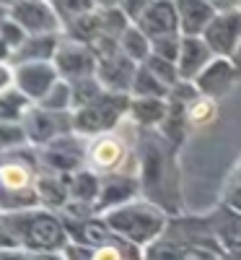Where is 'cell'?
I'll list each match as a JSON object with an SVG mask.
<instances>
[{
    "label": "cell",
    "mask_w": 241,
    "mask_h": 260,
    "mask_svg": "<svg viewBox=\"0 0 241 260\" xmlns=\"http://www.w3.org/2000/svg\"><path fill=\"white\" fill-rule=\"evenodd\" d=\"M221 252L210 247L194 245L187 240H179L174 234H161L156 242H150L143 252V260H218Z\"/></svg>",
    "instance_id": "7"
},
{
    "label": "cell",
    "mask_w": 241,
    "mask_h": 260,
    "mask_svg": "<svg viewBox=\"0 0 241 260\" xmlns=\"http://www.w3.org/2000/svg\"><path fill=\"white\" fill-rule=\"evenodd\" d=\"M16 81H18L21 94H26L31 99H42L60 78H57L55 65L36 60V62H29V65H21L18 73H16Z\"/></svg>",
    "instance_id": "12"
},
{
    "label": "cell",
    "mask_w": 241,
    "mask_h": 260,
    "mask_svg": "<svg viewBox=\"0 0 241 260\" xmlns=\"http://www.w3.org/2000/svg\"><path fill=\"white\" fill-rule=\"evenodd\" d=\"M119 50L130 57V60H135L138 65L145 62L150 57V39L135 26V24H130L127 31L119 37Z\"/></svg>",
    "instance_id": "23"
},
{
    "label": "cell",
    "mask_w": 241,
    "mask_h": 260,
    "mask_svg": "<svg viewBox=\"0 0 241 260\" xmlns=\"http://www.w3.org/2000/svg\"><path fill=\"white\" fill-rule=\"evenodd\" d=\"M8 83H11V73H8V71L3 68V65H0V91H3Z\"/></svg>",
    "instance_id": "39"
},
{
    "label": "cell",
    "mask_w": 241,
    "mask_h": 260,
    "mask_svg": "<svg viewBox=\"0 0 241 260\" xmlns=\"http://www.w3.org/2000/svg\"><path fill=\"white\" fill-rule=\"evenodd\" d=\"M89 260H143V252H140L138 245L127 242V240H122V237L114 234L109 242L94 247Z\"/></svg>",
    "instance_id": "20"
},
{
    "label": "cell",
    "mask_w": 241,
    "mask_h": 260,
    "mask_svg": "<svg viewBox=\"0 0 241 260\" xmlns=\"http://www.w3.org/2000/svg\"><path fill=\"white\" fill-rule=\"evenodd\" d=\"M24 138H26V130L0 122V148H3V146H16V143H21Z\"/></svg>",
    "instance_id": "33"
},
{
    "label": "cell",
    "mask_w": 241,
    "mask_h": 260,
    "mask_svg": "<svg viewBox=\"0 0 241 260\" xmlns=\"http://www.w3.org/2000/svg\"><path fill=\"white\" fill-rule=\"evenodd\" d=\"M55 8L65 21H73L83 13H91L96 8V0H55Z\"/></svg>",
    "instance_id": "31"
},
{
    "label": "cell",
    "mask_w": 241,
    "mask_h": 260,
    "mask_svg": "<svg viewBox=\"0 0 241 260\" xmlns=\"http://www.w3.org/2000/svg\"><path fill=\"white\" fill-rule=\"evenodd\" d=\"M34 187H36L39 201L45 203V206H50V208L68 206V198H70L68 180H57V177H39Z\"/></svg>",
    "instance_id": "22"
},
{
    "label": "cell",
    "mask_w": 241,
    "mask_h": 260,
    "mask_svg": "<svg viewBox=\"0 0 241 260\" xmlns=\"http://www.w3.org/2000/svg\"><path fill=\"white\" fill-rule=\"evenodd\" d=\"M208 3L221 13V11H236V8H241V0H208Z\"/></svg>",
    "instance_id": "35"
},
{
    "label": "cell",
    "mask_w": 241,
    "mask_h": 260,
    "mask_svg": "<svg viewBox=\"0 0 241 260\" xmlns=\"http://www.w3.org/2000/svg\"><path fill=\"white\" fill-rule=\"evenodd\" d=\"M6 229L13 234L18 247L39 255L62 252L65 245L70 242L65 221H60L50 211H18L6 219Z\"/></svg>",
    "instance_id": "3"
},
{
    "label": "cell",
    "mask_w": 241,
    "mask_h": 260,
    "mask_svg": "<svg viewBox=\"0 0 241 260\" xmlns=\"http://www.w3.org/2000/svg\"><path fill=\"white\" fill-rule=\"evenodd\" d=\"M42 110H52V112H65L73 104V89L68 81H57L52 89L39 99Z\"/></svg>",
    "instance_id": "27"
},
{
    "label": "cell",
    "mask_w": 241,
    "mask_h": 260,
    "mask_svg": "<svg viewBox=\"0 0 241 260\" xmlns=\"http://www.w3.org/2000/svg\"><path fill=\"white\" fill-rule=\"evenodd\" d=\"M135 26L153 42L158 37H169V34H182L179 31V13H177V3L174 0H153L145 8V13L135 21Z\"/></svg>",
    "instance_id": "9"
},
{
    "label": "cell",
    "mask_w": 241,
    "mask_h": 260,
    "mask_svg": "<svg viewBox=\"0 0 241 260\" xmlns=\"http://www.w3.org/2000/svg\"><path fill=\"white\" fill-rule=\"evenodd\" d=\"M228 206H231V208H236V211L241 213V187H233L231 198H228Z\"/></svg>",
    "instance_id": "37"
},
{
    "label": "cell",
    "mask_w": 241,
    "mask_h": 260,
    "mask_svg": "<svg viewBox=\"0 0 241 260\" xmlns=\"http://www.w3.org/2000/svg\"><path fill=\"white\" fill-rule=\"evenodd\" d=\"M140 190V182L130 175H112L106 182H101V192L96 201V213H106L112 208H119L130 201H135Z\"/></svg>",
    "instance_id": "15"
},
{
    "label": "cell",
    "mask_w": 241,
    "mask_h": 260,
    "mask_svg": "<svg viewBox=\"0 0 241 260\" xmlns=\"http://www.w3.org/2000/svg\"><path fill=\"white\" fill-rule=\"evenodd\" d=\"M203 39L208 42L213 55L231 57L233 50L238 47V42H241V8L215 13V18L208 24Z\"/></svg>",
    "instance_id": "5"
},
{
    "label": "cell",
    "mask_w": 241,
    "mask_h": 260,
    "mask_svg": "<svg viewBox=\"0 0 241 260\" xmlns=\"http://www.w3.org/2000/svg\"><path fill=\"white\" fill-rule=\"evenodd\" d=\"M140 65H145V68L156 76L158 81H164L169 89H174L182 78H179V68H177V62H169V60H164V57H156V55H150L145 62H140Z\"/></svg>",
    "instance_id": "28"
},
{
    "label": "cell",
    "mask_w": 241,
    "mask_h": 260,
    "mask_svg": "<svg viewBox=\"0 0 241 260\" xmlns=\"http://www.w3.org/2000/svg\"><path fill=\"white\" fill-rule=\"evenodd\" d=\"M0 260H45V255L24 250V247H6L0 250Z\"/></svg>",
    "instance_id": "34"
},
{
    "label": "cell",
    "mask_w": 241,
    "mask_h": 260,
    "mask_svg": "<svg viewBox=\"0 0 241 260\" xmlns=\"http://www.w3.org/2000/svg\"><path fill=\"white\" fill-rule=\"evenodd\" d=\"M150 3H153V0H119V8H122L125 16L135 24V21L145 13V8H148Z\"/></svg>",
    "instance_id": "32"
},
{
    "label": "cell",
    "mask_w": 241,
    "mask_h": 260,
    "mask_svg": "<svg viewBox=\"0 0 241 260\" xmlns=\"http://www.w3.org/2000/svg\"><path fill=\"white\" fill-rule=\"evenodd\" d=\"M171 89L153 76L145 65H138V73L133 81V89H130V96H156V99H169Z\"/></svg>",
    "instance_id": "24"
},
{
    "label": "cell",
    "mask_w": 241,
    "mask_h": 260,
    "mask_svg": "<svg viewBox=\"0 0 241 260\" xmlns=\"http://www.w3.org/2000/svg\"><path fill=\"white\" fill-rule=\"evenodd\" d=\"M182 52V34H169V37H158L150 42V55L164 57L169 62H177Z\"/></svg>",
    "instance_id": "29"
},
{
    "label": "cell",
    "mask_w": 241,
    "mask_h": 260,
    "mask_svg": "<svg viewBox=\"0 0 241 260\" xmlns=\"http://www.w3.org/2000/svg\"><path fill=\"white\" fill-rule=\"evenodd\" d=\"M86 159L91 161V167L96 172H114L119 175V167L127 161V146L122 138L112 136V133H101L91 146H89V154Z\"/></svg>",
    "instance_id": "11"
},
{
    "label": "cell",
    "mask_w": 241,
    "mask_h": 260,
    "mask_svg": "<svg viewBox=\"0 0 241 260\" xmlns=\"http://www.w3.org/2000/svg\"><path fill=\"white\" fill-rule=\"evenodd\" d=\"M96 8L104 11V8H119V0H96Z\"/></svg>",
    "instance_id": "38"
},
{
    "label": "cell",
    "mask_w": 241,
    "mask_h": 260,
    "mask_svg": "<svg viewBox=\"0 0 241 260\" xmlns=\"http://www.w3.org/2000/svg\"><path fill=\"white\" fill-rule=\"evenodd\" d=\"M45 260H68V257H62V255L57 252V255H45Z\"/></svg>",
    "instance_id": "41"
},
{
    "label": "cell",
    "mask_w": 241,
    "mask_h": 260,
    "mask_svg": "<svg viewBox=\"0 0 241 260\" xmlns=\"http://www.w3.org/2000/svg\"><path fill=\"white\" fill-rule=\"evenodd\" d=\"M68 190H70V198L78 203H94L99 201V192H101V182L94 172H78L68 180Z\"/></svg>",
    "instance_id": "21"
},
{
    "label": "cell",
    "mask_w": 241,
    "mask_h": 260,
    "mask_svg": "<svg viewBox=\"0 0 241 260\" xmlns=\"http://www.w3.org/2000/svg\"><path fill=\"white\" fill-rule=\"evenodd\" d=\"M26 94H16V91H8V94H0V122H8V120H16L26 107Z\"/></svg>",
    "instance_id": "30"
},
{
    "label": "cell",
    "mask_w": 241,
    "mask_h": 260,
    "mask_svg": "<svg viewBox=\"0 0 241 260\" xmlns=\"http://www.w3.org/2000/svg\"><path fill=\"white\" fill-rule=\"evenodd\" d=\"M236 187H241V167H238V177H236Z\"/></svg>",
    "instance_id": "42"
},
{
    "label": "cell",
    "mask_w": 241,
    "mask_h": 260,
    "mask_svg": "<svg viewBox=\"0 0 241 260\" xmlns=\"http://www.w3.org/2000/svg\"><path fill=\"white\" fill-rule=\"evenodd\" d=\"M106 226L138 247H148L169 229V213L150 201H130L104 213Z\"/></svg>",
    "instance_id": "2"
},
{
    "label": "cell",
    "mask_w": 241,
    "mask_h": 260,
    "mask_svg": "<svg viewBox=\"0 0 241 260\" xmlns=\"http://www.w3.org/2000/svg\"><path fill=\"white\" fill-rule=\"evenodd\" d=\"M184 115H187V122L189 127H203V125H210L215 117H218V99H210V96H197L194 102H189L184 107Z\"/></svg>",
    "instance_id": "25"
},
{
    "label": "cell",
    "mask_w": 241,
    "mask_h": 260,
    "mask_svg": "<svg viewBox=\"0 0 241 260\" xmlns=\"http://www.w3.org/2000/svg\"><path fill=\"white\" fill-rule=\"evenodd\" d=\"M138 73V62L130 60L122 50L114 55L99 57V68H96V78L101 81V86L106 91L114 94H130L133 89V81Z\"/></svg>",
    "instance_id": "8"
},
{
    "label": "cell",
    "mask_w": 241,
    "mask_h": 260,
    "mask_svg": "<svg viewBox=\"0 0 241 260\" xmlns=\"http://www.w3.org/2000/svg\"><path fill=\"white\" fill-rule=\"evenodd\" d=\"M70 89H73V107H86L96 102L106 89L101 86V81L96 76H86V78H78V81H70Z\"/></svg>",
    "instance_id": "26"
},
{
    "label": "cell",
    "mask_w": 241,
    "mask_h": 260,
    "mask_svg": "<svg viewBox=\"0 0 241 260\" xmlns=\"http://www.w3.org/2000/svg\"><path fill=\"white\" fill-rule=\"evenodd\" d=\"M236 83V62L231 57H213L208 62V68L194 78V86L203 96L210 99H221L226 96Z\"/></svg>",
    "instance_id": "10"
},
{
    "label": "cell",
    "mask_w": 241,
    "mask_h": 260,
    "mask_svg": "<svg viewBox=\"0 0 241 260\" xmlns=\"http://www.w3.org/2000/svg\"><path fill=\"white\" fill-rule=\"evenodd\" d=\"M231 60H233L236 65H241V42H238V47L233 50V55H231Z\"/></svg>",
    "instance_id": "40"
},
{
    "label": "cell",
    "mask_w": 241,
    "mask_h": 260,
    "mask_svg": "<svg viewBox=\"0 0 241 260\" xmlns=\"http://www.w3.org/2000/svg\"><path fill=\"white\" fill-rule=\"evenodd\" d=\"M179 13V31L182 37H203L208 24L215 18V8L208 0H174Z\"/></svg>",
    "instance_id": "16"
},
{
    "label": "cell",
    "mask_w": 241,
    "mask_h": 260,
    "mask_svg": "<svg viewBox=\"0 0 241 260\" xmlns=\"http://www.w3.org/2000/svg\"><path fill=\"white\" fill-rule=\"evenodd\" d=\"M130 94L104 91L96 102L81 107L73 115V130L83 136H101L119 125V120L130 112Z\"/></svg>",
    "instance_id": "4"
},
{
    "label": "cell",
    "mask_w": 241,
    "mask_h": 260,
    "mask_svg": "<svg viewBox=\"0 0 241 260\" xmlns=\"http://www.w3.org/2000/svg\"><path fill=\"white\" fill-rule=\"evenodd\" d=\"M213 50L208 47V42L203 37H182V52L177 60V68H179V78L182 81H194L200 76L208 62L213 60Z\"/></svg>",
    "instance_id": "13"
},
{
    "label": "cell",
    "mask_w": 241,
    "mask_h": 260,
    "mask_svg": "<svg viewBox=\"0 0 241 260\" xmlns=\"http://www.w3.org/2000/svg\"><path fill=\"white\" fill-rule=\"evenodd\" d=\"M6 247H18V242L13 240V234L6 226H0V250H6Z\"/></svg>",
    "instance_id": "36"
},
{
    "label": "cell",
    "mask_w": 241,
    "mask_h": 260,
    "mask_svg": "<svg viewBox=\"0 0 241 260\" xmlns=\"http://www.w3.org/2000/svg\"><path fill=\"white\" fill-rule=\"evenodd\" d=\"M140 187L150 203L161 206L166 213L174 208L171 195L179 201L177 169H174V148L164 136L143 138L140 151Z\"/></svg>",
    "instance_id": "1"
},
{
    "label": "cell",
    "mask_w": 241,
    "mask_h": 260,
    "mask_svg": "<svg viewBox=\"0 0 241 260\" xmlns=\"http://www.w3.org/2000/svg\"><path fill=\"white\" fill-rule=\"evenodd\" d=\"M16 18L34 34H50L57 29V16L42 3H21L16 8Z\"/></svg>",
    "instance_id": "19"
},
{
    "label": "cell",
    "mask_w": 241,
    "mask_h": 260,
    "mask_svg": "<svg viewBox=\"0 0 241 260\" xmlns=\"http://www.w3.org/2000/svg\"><path fill=\"white\" fill-rule=\"evenodd\" d=\"M130 117L140 127H158L169 115V99L156 96H133L130 99Z\"/></svg>",
    "instance_id": "17"
},
{
    "label": "cell",
    "mask_w": 241,
    "mask_h": 260,
    "mask_svg": "<svg viewBox=\"0 0 241 260\" xmlns=\"http://www.w3.org/2000/svg\"><path fill=\"white\" fill-rule=\"evenodd\" d=\"M55 68H57L60 76H65L68 81H78V78H86V76H96L99 57H96L91 45H83V42H68V45H57Z\"/></svg>",
    "instance_id": "6"
},
{
    "label": "cell",
    "mask_w": 241,
    "mask_h": 260,
    "mask_svg": "<svg viewBox=\"0 0 241 260\" xmlns=\"http://www.w3.org/2000/svg\"><path fill=\"white\" fill-rule=\"evenodd\" d=\"M73 127V117H68L65 112H52V110H39V112H31L29 120H26V136L31 141H55L60 136H65L68 130Z\"/></svg>",
    "instance_id": "14"
},
{
    "label": "cell",
    "mask_w": 241,
    "mask_h": 260,
    "mask_svg": "<svg viewBox=\"0 0 241 260\" xmlns=\"http://www.w3.org/2000/svg\"><path fill=\"white\" fill-rule=\"evenodd\" d=\"M89 154V148H81L78 146V141H73V138H68V136H60V138H55L52 143H50V151L45 154V159H47V164L50 167H55V169H60V172H70V169H75L78 164H81V159Z\"/></svg>",
    "instance_id": "18"
}]
</instances>
